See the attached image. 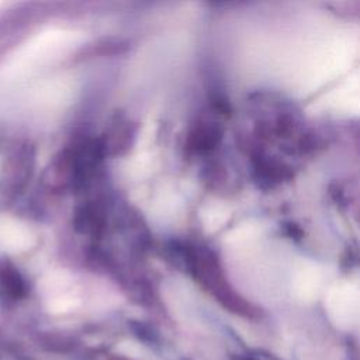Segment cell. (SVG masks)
Wrapping results in <instances>:
<instances>
[{"mask_svg": "<svg viewBox=\"0 0 360 360\" xmlns=\"http://www.w3.org/2000/svg\"><path fill=\"white\" fill-rule=\"evenodd\" d=\"M217 142V131L215 128L207 125V124H200L188 138V148L200 152V150H207L212 148Z\"/></svg>", "mask_w": 360, "mask_h": 360, "instance_id": "obj_1", "label": "cell"}]
</instances>
